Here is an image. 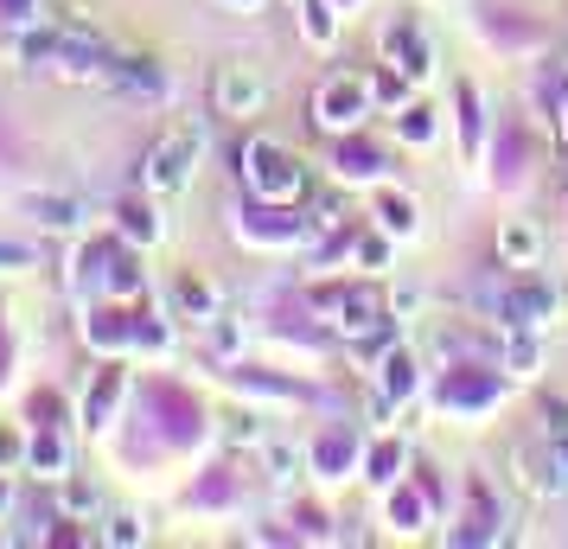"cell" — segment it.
<instances>
[{
    "mask_svg": "<svg viewBox=\"0 0 568 549\" xmlns=\"http://www.w3.org/2000/svg\"><path fill=\"white\" fill-rule=\"evenodd\" d=\"M243 166H250V185H256L262 199H294V192H301V166H294V154L275 148V141H250V148H243Z\"/></svg>",
    "mask_w": 568,
    "mask_h": 549,
    "instance_id": "cell-1",
    "label": "cell"
},
{
    "mask_svg": "<svg viewBox=\"0 0 568 549\" xmlns=\"http://www.w3.org/2000/svg\"><path fill=\"white\" fill-rule=\"evenodd\" d=\"M192 166H199V134L173 129L154 154H148V185H154V192H185V185H192Z\"/></svg>",
    "mask_w": 568,
    "mask_h": 549,
    "instance_id": "cell-2",
    "label": "cell"
},
{
    "mask_svg": "<svg viewBox=\"0 0 568 549\" xmlns=\"http://www.w3.org/2000/svg\"><path fill=\"white\" fill-rule=\"evenodd\" d=\"M211 103H217V115H256V109L268 103V83H262L250 64H224L217 83H211Z\"/></svg>",
    "mask_w": 568,
    "mask_h": 549,
    "instance_id": "cell-3",
    "label": "cell"
},
{
    "mask_svg": "<svg viewBox=\"0 0 568 549\" xmlns=\"http://www.w3.org/2000/svg\"><path fill=\"white\" fill-rule=\"evenodd\" d=\"M364 103H371V90H364L358 78H333L326 83V90H320V122H326V129H352V122H358L364 115Z\"/></svg>",
    "mask_w": 568,
    "mask_h": 549,
    "instance_id": "cell-4",
    "label": "cell"
},
{
    "mask_svg": "<svg viewBox=\"0 0 568 549\" xmlns=\"http://www.w3.org/2000/svg\"><path fill=\"white\" fill-rule=\"evenodd\" d=\"M384 45H389V64H396L403 78H428V39L415 27H389Z\"/></svg>",
    "mask_w": 568,
    "mask_h": 549,
    "instance_id": "cell-5",
    "label": "cell"
},
{
    "mask_svg": "<svg viewBox=\"0 0 568 549\" xmlns=\"http://www.w3.org/2000/svg\"><path fill=\"white\" fill-rule=\"evenodd\" d=\"M173 307H180V319H224L217 314V288H211V282H199V275H180V282H173Z\"/></svg>",
    "mask_w": 568,
    "mask_h": 549,
    "instance_id": "cell-6",
    "label": "cell"
},
{
    "mask_svg": "<svg viewBox=\"0 0 568 549\" xmlns=\"http://www.w3.org/2000/svg\"><path fill=\"white\" fill-rule=\"evenodd\" d=\"M27 467H39L45 479H64V467H71V454H64V441H58L52 428H45V435H32V447H27Z\"/></svg>",
    "mask_w": 568,
    "mask_h": 549,
    "instance_id": "cell-7",
    "label": "cell"
},
{
    "mask_svg": "<svg viewBox=\"0 0 568 549\" xmlns=\"http://www.w3.org/2000/svg\"><path fill=\"white\" fill-rule=\"evenodd\" d=\"M32 211H39V224H45V231H78V224H83L78 199H52V192H39Z\"/></svg>",
    "mask_w": 568,
    "mask_h": 549,
    "instance_id": "cell-8",
    "label": "cell"
},
{
    "mask_svg": "<svg viewBox=\"0 0 568 549\" xmlns=\"http://www.w3.org/2000/svg\"><path fill=\"white\" fill-rule=\"evenodd\" d=\"M498 256L524 268V262L537 256V231H530V224H505V231H498Z\"/></svg>",
    "mask_w": 568,
    "mask_h": 549,
    "instance_id": "cell-9",
    "label": "cell"
},
{
    "mask_svg": "<svg viewBox=\"0 0 568 549\" xmlns=\"http://www.w3.org/2000/svg\"><path fill=\"white\" fill-rule=\"evenodd\" d=\"M122 231H129L134 243H160V217L148 205H122Z\"/></svg>",
    "mask_w": 568,
    "mask_h": 549,
    "instance_id": "cell-10",
    "label": "cell"
},
{
    "mask_svg": "<svg viewBox=\"0 0 568 549\" xmlns=\"http://www.w3.org/2000/svg\"><path fill=\"white\" fill-rule=\"evenodd\" d=\"M338 173H345V180H371V173H377V154H371V148H345V154H338Z\"/></svg>",
    "mask_w": 568,
    "mask_h": 549,
    "instance_id": "cell-11",
    "label": "cell"
},
{
    "mask_svg": "<svg viewBox=\"0 0 568 549\" xmlns=\"http://www.w3.org/2000/svg\"><path fill=\"white\" fill-rule=\"evenodd\" d=\"M27 435H20V428H0V472H13L20 467V460H27Z\"/></svg>",
    "mask_w": 568,
    "mask_h": 549,
    "instance_id": "cell-12",
    "label": "cell"
},
{
    "mask_svg": "<svg viewBox=\"0 0 568 549\" xmlns=\"http://www.w3.org/2000/svg\"><path fill=\"white\" fill-rule=\"evenodd\" d=\"M109 543H141V537H148V530H141V518H134V511H115V518H109V530H103Z\"/></svg>",
    "mask_w": 568,
    "mask_h": 549,
    "instance_id": "cell-13",
    "label": "cell"
},
{
    "mask_svg": "<svg viewBox=\"0 0 568 549\" xmlns=\"http://www.w3.org/2000/svg\"><path fill=\"white\" fill-rule=\"evenodd\" d=\"M389 390H396V396H403V390H415V358H403V352L389 358Z\"/></svg>",
    "mask_w": 568,
    "mask_h": 549,
    "instance_id": "cell-14",
    "label": "cell"
},
{
    "mask_svg": "<svg viewBox=\"0 0 568 549\" xmlns=\"http://www.w3.org/2000/svg\"><path fill=\"white\" fill-rule=\"evenodd\" d=\"M384 224H389V231H409V224H415V205H403V199H384Z\"/></svg>",
    "mask_w": 568,
    "mask_h": 549,
    "instance_id": "cell-15",
    "label": "cell"
},
{
    "mask_svg": "<svg viewBox=\"0 0 568 549\" xmlns=\"http://www.w3.org/2000/svg\"><path fill=\"white\" fill-rule=\"evenodd\" d=\"M0 268H32V250L27 243H0Z\"/></svg>",
    "mask_w": 568,
    "mask_h": 549,
    "instance_id": "cell-16",
    "label": "cell"
},
{
    "mask_svg": "<svg viewBox=\"0 0 568 549\" xmlns=\"http://www.w3.org/2000/svg\"><path fill=\"white\" fill-rule=\"evenodd\" d=\"M71 511H97V492L90 486H71Z\"/></svg>",
    "mask_w": 568,
    "mask_h": 549,
    "instance_id": "cell-17",
    "label": "cell"
},
{
    "mask_svg": "<svg viewBox=\"0 0 568 549\" xmlns=\"http://www.w3.org/2000/svg\"><path fill=\"white\" fill-rule=\"evenodd\" d=\"M7 505H13V486H7V472H0V511H7Z\"/></svg>",
    "mask_w": 568,
    "mask_h": 549,
    "instance_id": "cell-18",
    "label": "cell"
},
{
    "mask_svg": "<svg viewBox=\"0 0 568 549\" xmlns=\"http://www.w3.org/2000/svg\"><path fill=\"white\" fill-rule=\"evenodd\" d=\"M231 7H256V0H231Z\"/></svg>",
    "mask_w": 568,
    "mask_h": 549,
    "instance_id": "cell-19",
    "label": "cell"
}]
</instances>
